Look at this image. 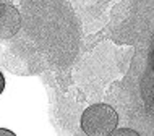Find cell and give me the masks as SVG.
I'll use <instances>...</instances> for the list:
<instances>
[{
  "label": "cell",
  "mask_w": 154,
  "mask_h": 136,
  "mask_svg": "<svg viewBox=\"0 0 154 136\" xmlns=\"http://www.w3.org/2000/svg\"><path fill=\"white\" fill-rule=\"evenodd\" d=\"M0 133H5V134H10V136H15L13 131H8V130H0Z\"/></svg>",
  "instance_id": "obj_5"
},
{
  "label": "cell",
  "mask_w": 154,
  "mask_h": 136,
  "mask_svg": "<svg viewBox=\"0 0 154 136\" xmlns=\"http://www.w3.org/2000/svg\"><path fill=\"white\" fill-rule=\"evenodd\" d=\"M20 29V13L15 7L0 3V38L7 39L15 36Z\"/></svg>",
  "instance_id": "obj_2"
},
{
  "label": "cell",
  "mask_w": 154,
  "mask_h": 136,
  "mask_svg": "<svg viewBox=\"0 0 154 136\" xmlns=\"http://www.w3.org/2000/svg\"><path fill=\"white\" fill-rule=\"evenodd\" d=\"M119 123V115L109 104H94L83 112L81 128L89 136H109Z\"/></svg>",
  "instance_id": "obj_1"
},
{
  "label": "cell",
  "mask_w": 154,
  "mask_h": 136,
  "mask_svg": "<svg viewBox=\"0 0 154 136\" xmlns=\"http://www.w3.org/2000/svg\"><path fill=\"white\" fill-rule=\"evenodd\" d=\"M114 133H117V134H135V136H138V133H136V131H133V130H117L115 128L114 130Z\"/></svg>",
  "instance_id": "obj_3"
},
{
  "label": "cell",
  "mask_w": 154,
  "mask_h": 136,
  "mask_svg": "<svg viewBox=\"0 0 154 136\" xmlns=\"http://www.w3.org/2000/svg\"><path fill=\"white\" fill-rule=\"evenodd\" d=\"M151 60H152V67H154V52H152V57H151Z\"/></svg>",
  "instance_id": "obj_6"
},
{
  "label": "cell",
  "mask_w": 154,
  "mask_h": 136,
  "mask_svg": "<svg viewBox=\"0 0 154 136\" xmlns=\"http://www.w3.org/2000/svg\"><path fill=\"white\" fill-rule=\"evenodd\" d=\"M3 89H5V78H3L2 71H0V94L3 92Z\"/></svg>",
  "instance_id": "obj_4"
}]
</instances>
